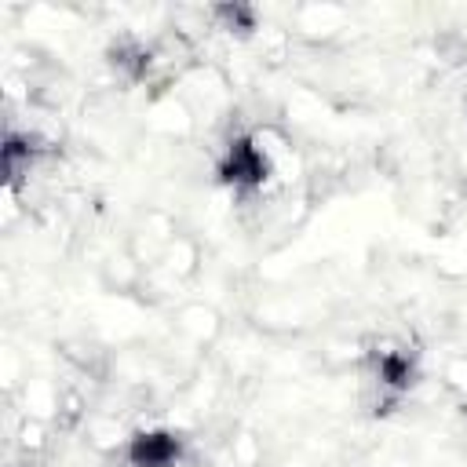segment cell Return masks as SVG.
I'll return each instance as SVG.
<instances>
[{
  "label": "cell",
  "mask_w": 467,
  "mask_h": 467,
  "mask_svg": "<svg viewBox=\"0 0 467 467\" xmlns=\"http://www.w3.org/2000/svg\"><path fill=\"white\" fill-rule=\"evenodd\" d=\"M270 175V157L252 135H234L219 161V179L234 190H255Z\"/></svg>",
  "instance_id": "1"
},
{
  "label": "cell",
  "mask_w": 467,
  "mask_h": 467,
  "mask_svg": "<svg viewBox=\"0 0 467 467\" xmlns=\"http://www.w3.org/2000/svg\"><path fill=\"white\" fill-rule=\"evenodd\" d=\"M182 460V438L171 431H139L128 441L131 467H175Z\"/></svg>",
  "instance_id": "2"
},
{
  "label": "cell",
  "mask_w": 467,
  "mask_h": 467,
  "mask_svg": "<svg viewBox=\"0 0 467 467\" xmlns=\"http://www.w3.org/2000/svg\"><path fill=\"white\" fill-rule=\"evenodd\" d=\"M372 383L398 398L405 394L412 383H416V358L405 350V347H387V350H376L372 354Z\"/></svg>",
  "instance_id": "3"
},
{
  "label": "cell",
  "mask_w": 467,
  "mask_h": 467,
  "mask_svg": "<svg viewBox=\"0 0 467 467\" xmlns=\"http://www.w3.org/2000/svg\"><path fill=\"white\" fill-rule=\"evenodd\" d=\"M215 15H219V18H226V22H230V29H234V26H237L241 33L255 29V15H252V7H219Z\"/></svg>",
  "instance_id": "4"
}]
</instances>
